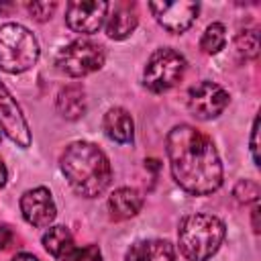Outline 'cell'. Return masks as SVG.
<instances>
[{"mask_svg": "<svg viewBox=\"0 0 261 261\" xmlns=\"http://www.w3.org/2000/svg\"><path fill=\"white\" fill-rule=\"evenodd\" d=\"M175 184L194 196H206L222 184V163L212 139L190 124L173 126L165 139Z\"/></svg>", "mask_w": 261, "mask_h": 261, "instance_id": "cell-1", "label": "cell"}, {"mask_svg": "<svg viewBox=\"0 0 261 261\" xmlns=\"http://www.w3.org/2000/svg\"><path fill=\"white\" fill-rule=\"evenodd\" d=\"M61 171L71 190L84 198L100 196L112 179L108 157L88 141H75L65 147L61 155Z\"/></svg>", "mask_w": 261, "mask_h": 261, "instance_id": "cell-2", "label": "cell"}, {"mask_svg": "<svg viewBox=\"0 0 261 261\" xmlns=\"http://www.w3.org/2000/svg\"><path fill=\"white\" fill-rule=\"evenodd\" d=\"M224 222L212 214H190L179 222V251L188 261H208L224 241Z\"/></svg>", "mask_w": 261, "mask_h": 261, "instance_id": "cell-3", "label": "cell"}, {"mask_svg": "<svg viewBox=\"0 0 261 261\" xmlns=\"http://www.w3.org/2000/svg\"><path fill=\"white\" fill-rule=\"evenodd\" d=\"M39 59V43L35 35L16 22L0 27V69L22 73Z\"/></svg>", "mask_w": 261, "mask_h": 261, "instance_id": "cell-4", "label": "cell"}, {"mask_svg": "<svg viewBox=\"0 0 261 261\" xmlns=\"http://www.w3.org/2000/svg\"><path fill=\"white\" fill-rule=\"evenodd\" d=\"M184 71H186V59H184V55H179L177 51H173L169 47L157 49L149 57V61H147V67H145V86L151 92H155V94L167 92L169 88H173L184 77Z\"/></svg>", "mask_w": 261, "mask_h": 261, "instance_id": "cell-5", "label": "cell"}, {"mask_svg": "<svg viewBox=\"0 0 261 261\" xmlns=\"http://www.w3.org/2000/svg\"><path fill=\"white\" fill-rule=\"evenodd\" d=\"M104 59L106 55L102 45L88 39H77L57 53V67L71 77H82L100 69L104 65Z\"/></svg>", "mask_w": 261, "mask_h": 261, "instance_id": "cell-6", "label": "cell"}, {"mask_svg": "<svg viewBox=\"0 0 261 261\" xmlns=\"http://www.w3.org/2000/svg\"><path fill=\"white\" fill-rule=\"evenodd\" d=\"M228 104V94L214 82H200L188 92V108L200 120L216 118Z\"/></svg>", "mask_w": 261, "mask_h": 261, "instance_id": "cell-7", "label": "cell"}, {"mask_svg": "<svg viewBox=\"0 0 261 261\" xmlns=\"http://www.w3.org/2000/svg\"><path fill=\"white\" fill-rule=\"evenodd\" d=\"M108 2L104 0H73L67 4L65 20L71 31L82 35L96 33L108 16Z\"/></svg>", "mask_w": 261, "mask_h": 261, "instance_id": "cell-8", "label": "cell"}, {"mask_svg": "<svg viewBox=\"0 0 261 261\" xmlns=\"http://www.w3.org/2000/svg\"><path fill=\"white\" fill-rule=\"evenodd\" d=\"M149 8H151V12L155 14V18L159 20V24L163 29H167L169 33H184L196 20L200 4L198 2H188V0L149 2Z\"/></svg>", "mask_w": 261, "mask_h": 261, "instance_id": "cell-9", "label": "cell"}, {"mask_svg": "<svg viewBox=\"0 0 261 261\" xmlns=\"http://www.w3.org/2000/svg\"><path fill=\"white\" fill-rule=\"evenodd\" d=\"M0 126L8 135V139L14 141L18 147L31 145V130L20 112V106L16 104V100L4 88L2 82H0Z\"/></svg>", "mask_w": 261, "mask_h": 261, "instance_id": "cell-10", "label": "cell"}, {"mask_svg": "<svg viewBox=\"0 0 261 261\" xmlns=\"http://www.w3.org/2000/svg\"><path fill=\"white\" fill-rule=\"evenodd\" d=\"M20 212L24 220L33 226H49L55 220V202L47 188H35L22 194L20 198Z\"/></svg>", "mask_w": 261, "mask_h": 261, "instance_id": "cell-11", "label": "cell"}, {"mask_svg": "<svg viewBox=\"0 0 261 261\" xmlns=\"http://www.w3.org/2000/svg\"><path fill=\"white\" fill-rule=\"evenodd\" d=\"M124 261H175V249L163 239H145L130 245Z\"/></svg>", "mask_w": 261, "mask_h": 261, "instance_id": "cell-12", "label": "cell"}, {"mask_svg": "<svg viewBox=\"0 0 261 261\" xmlns=\"http://www.w3.org/2000/svg\"><path fill=\"white\" fill-rule=\"evenodd\" d=\"M106 18V35L114 41L126 39L139 24V14L133 4H116L110 16Z\"/></svg>", "mask_w": 261, "mask_h": 261, "instance_id": "cell-13", "label": "cell"}, {"mask_svg": "<svg viewBox=\"0 0 261 261\" xmlns=\"http://www.w3.org/2000/svg\"><path fill=\"white\" fill-rule=\"evenodd\" d=\"M143 206V196L133 188H118L108 198V210L114 220L133 218Z\"/></svg>", "mask_w": 261, "mask_h": 261, "instance_id": "cell-14", "label": "cell"}, {"mask_svg": "<svg viewBox=\"0 0 261 261\" xmlns=\"http://www.w3.org/2000/svg\"><path fill=\"white\" fill-rule=\"evenodd\" d=\"M86 92L80 84H69L57 94V110L67 120H77L86 112Z\"/></svg>", "mask_w": 261, "mask_h": 261, "instance_id": "cell-15", "label": "cell"}, {"mask_svg": "<svg viewBox=\"0 0 261 261\" xmlns=\"http://www.w3.org/2000/svg\"><path fill=\"white\" fill-rule=\"evenodd\" d=\"M104 130H106L108 139H112L116 143H130L135 124H133L130 114L124 108H110L104 114Z\"/></svg>", "mask_w": 261, "mask_h": 261, "instance_id": "cell-16", "label": "cell"}, {"mask_svg": "<svg viewBox=\"0 0 261 261\" xmlns=\"http://www.w3.org/2000/svg\"><path fill=\"white\" fill-rule=\"evenodd\" d=\"M43 247L49 255H53L59 261H67L69 255L73 253V237L65 226H51L43 234Z\"/></svg>", "mask_w": 261, "mask_h": 261, "instance_id": "cell-17", "label": "cell"}, {"mask_svg": "<svg viewBox=\"0 0 261 261\" xmlns=\"http://www.w3.org/2000/svg\"><path fill=\"white\" fill-rule=\"evenodd\" d=\"M224 41H226L224 27H222L220 22H212V24L204 31V35H202V39H200V49H202L206 55H214V53H218V51L224 47Z\"/></svg>", "mask_w": 261, "mask_h": 261, "instance_id": "cell-18", "label": "cell"}, {"mask_svg": "<svg viewBox=\"0 0 261 261\" xmlns=\"http://www.w3.org/2000/svg\"><path fill=\"white\" fill-rule=\"evenodd\" d=\"M234 49L243 59H255L259 55V33L255 29L241 31L234 39Z\"/></svg>", "mask_w": 261, "mask_h": 261, "instance_id": "cell-19", "label": "cell"}, {"mask_svg": "<svg viewBox=\"0 0 261 261\" xmlns=\"http://www.w3.org/2000/svg\"><path fill=\"white\" fill-rule=\"evenodd\" d=\"M234 198L239 202H243V204L257 202V198H259V186L253 179H241L234 186Z\"/></svg>", "mask_w": 261, "mask_h": 261, "instance_id": "cell-20", "label": "cell"}, {"mask_svg": "<svg viewBox=\"0 0 261 261\" xmlns=\"http://www.w3.org/2000/svg\"><path fill=\"white\" fill-rule=\"evenodd\" d=\"M27 8H29V12H31V16L35 20L43 22V20L51 18V14L55 12L57 4L55 2H31V4H27Z\"/></svg>", "mask_w": 261, "mask_h": 261, "instance_id": "cell-21", "label": "cell"}, {"mask_svg": "<svg viewBox=\"0 0 261 261\" xmlns=\"http://www.w3.org/2000/svg\"><path fill=\"white\" fill-rule=\"evenodd\" d=\"M67 261H102V253H100L98 245H86L82 249L75 247Z\"/></svg>", "mask_w": 261, "mask_h": 261, "instance_id": "cell-22", "label": "cell"}, {"mask_svg": "<svg viewBox=\"0 0 261 261\" xmlns=\"http://www.w3.org/2000/svg\"><path fill=\"white\" fill-rule=\"evenodd\" d=\"M259 116H255L253 120V128H251V153H253V161L255 165H259Z\"/></svg>", "mask_w": 261, "mask_h": 261, "instance_id": "cell-23", "label": "cell"}, {"mask_svg": "<svg viewBox=\"0 0 261 261\" xmlns=\"http://www.w3.org/2000/svg\"><path fill=\"white\" fill-rule=\"evenodd\" d=\"M12 239H14L12 230L8 226H0V249H8L10 243H12Z\"/></svg>", "mask_w": 261, "mask_h": 261, "instance_id": "cell-24", "label": "cell"}, {"mask_svg": "<svg viewBox=\"0 0 261 261\" xmlns=\"http://www.w3.org/2000/svg\"><path fill=\"white\" fill-rule=\"evenodd\" d=\"M253 230L255 232H259V204L255 202V206H253Z\"/></svg>", "mask_w": 261, "mask_h": 261, "instance_id": "cell-25", "label": "cell"}, {"mask_svg": "<svg viewBox=\"0 0 261 261\" xmlns=\"http://www.w3.org/2000/svg\"><path fill=\"white\" fill-rule=\"evenodd\" d=\"M6 179H8V171H6V165H4L2 159H0V188L6 186Z\"/></svg>", "mask_w": 261, "mask_h": 261, "instance_id": "cell-26", "label": "cell"}, {"mask_svg": "<svg viewBox=\"0 0 261 261\" xmlns=\"http://www.w3.org/2000/svg\"><path fill=\"white\" fill-rule=\"evenodd\" d=\"M12 261H39L35 255H31V253H18Z\"/></svg>", "mask_w": 261, "mask_h": 261, "instance_id": "cell-27", "label": "cell"}]
</instances>
